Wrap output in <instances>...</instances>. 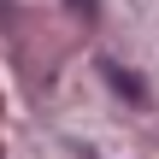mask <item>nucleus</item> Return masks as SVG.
<instances>
[{
	"mask_svg": "<svg viewBox=\"0 0 159 159\" xmlns=\"http://www.w3.org/2000/svg\"><path fill=\"white\" fill-rule=\"evenodd\" d=\"M100 71H106V77L118 83V94H130V100H142V83H136V77H124L118 65H100Z\"/></svg>",
	"mask_w": 159,
	"mask_h": 159,
	"instance_id": "f257e3e1",
	"label": "nucleus"
}]
</instances>
